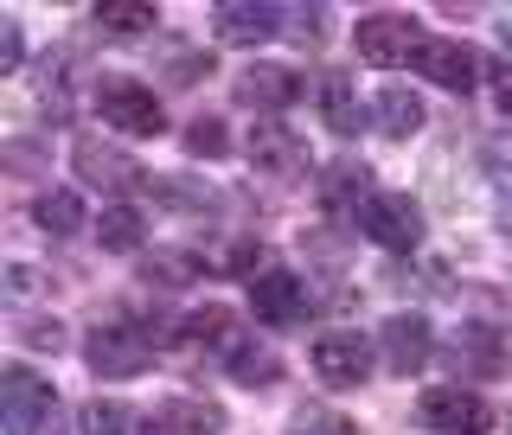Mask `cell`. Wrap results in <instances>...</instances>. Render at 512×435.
Masks as SVG:
<instances>
[{"mask_svg": "<svg viewBox=\"0 0 512 435\" xmlns=\"http://www.w3.org/2000/svg\"><path fill=\"white\" fill-rule=\"evenodd\" d=\"M282 32V13L276 7H250V0H224L212 13V39L218 45H263Z\"/></svg>", "mask_w": 512, "mask_h": 435, "instance_id": "2e32d148", "label": "cell"}, {"mask_svg": "<svg viewBox=\"0 0 512 435\" xmlns=\"http://www.w3.org/2000/svg\"><path fill=\"white\" fill-rule=\"evenodd\" d=\"M96 237H103V250L128 256V250H141V237H148V218H141L135 205H109V212L96 218Z\"/></svg>", "mask_w": 512, "mask_h": 435, "instance_id": "603a6c76", "label": "cell"}, {"mask_svg": "<svg viewBox=\"0 0 512 435\" xmlns=\"http://www.w3.org/2000/svg\"><path fill=\"white\" fill-rule=\"evenodd\" d=\"M199 71H212V58H199L192 45H173V64H167V77H173V84H192Z\"/></svg>", "mask_w": 512, "mask_h": 435, "instance_id": "f546056e", "label": "cell"}, {"mask_svg": "<svg viewBox=\"0 0 512 435\" xmlns=\"http://www.w3.org/2000/svg\"><path fill=\"white\" fill-rule=\"evenodd\" d=\"M410 64L429 77V84H442V90H461V96H468V90H474V77H480V58H474V45H461V39H423Z\"/></svg>", "mask_w": 512, "mask_h": 435, "instance_id": "30bf717a", "label": "cell"}, {"mask_svg": "<svg viewBox=\"0 0 512 435\" xmlns=\"http://www.w3.org/2000/svg\"><path fill=\"white\" fill-rule=\"evenodd\" d=\"M218 429H224V410L212 397H173L154 416V435H218Z\"/></svg>", "mask_w": 512, "mask_h": 435, "instance_id": "ac0fdd59", "label": "cell"}, {"mask_svg": "<svg viewBox=\"0 0 512 435\" xmlns=\"http://www.w3.org/2000/svg\"><path fill=\"white\" fill-rule=\"evenodd\" d=\"M429 352H436V333H429L423 314H391L384 320V365H391V372H404V378L423 372Z\"/></svg>", "mask_w": 512, "mask_h": 435, "instance_id": "5bb4252c", "label": "cell"}, {"mask_svg": "<svg viewBox=\"0 0 512 435\" xmlns=\"http://www.w3.org/2000/svg\"><path fill=\"white\" fill-rule=\"evenodd\" d=\"M352 45H359V58H365V64L391 71V64L416 58V45H423V26H416L410 13H365L359 32H352Z\"/></svg>", "mask_w": 512, "mask_h": 435, "instance_id": "8992f818", "label": "cell"}, {"mask_svg": "<svg viewBox=\"0 0 512 435\" xmlns=\"http://www.w3.org/2000/svg\"><path fill=\"white\" fill-rule=\"evenodd\" d=\"M372 128H378L384 141H410L416 128H423V96L404 90V84H384L372 96Z\"/></svg>", "mask_w": 512, "mask_h": 435, "instance_id": "e0dca14e", "label": "cell"}, {"mask_svg": "<svg viewBox=\"0 0 512 435\" xmlns=\"http://www.w3.org/2000/svg\"><path fill=\"white\" fill-rule=\"evenodd\" d=\"M301 96V71H288V64H263L256 58L244 77H237V103L244 109H263V116H276Z\"/></svg>", "mask_w": 512, "mask_h": 435, "instance_id": "4fadbf2b", "label": "cell"}, {"mask_svg": "<svg viewBox=\"0 0 512 435\" xmlns=\"http://www.w3.org/2000/svg\"><path fill=\"white\" fill-rule=\"evenodd\" d=\"M96 109H103L109 128H122V135H135V141L167 135V109H160V96L148 84H135V77H103V84H96Z\"/></svg>", "mask_w": 512, "mask_h": 435, "instance_id": "3957f363", "label": "cell"}, {"mask_svg": "<svg viewBox=\"0 0 512 435\" xmlns=\"http://www.w3.org/2000/svg\"><path fill=\"white\" fill-rule=\"evenodd\" d=\"M282 32H288V39H301V45H314L320 32H327V20H320V13H282Z\"/></svg>", "mask_w": 512, "mask_h": 435, "instance_id": "1f68e13d", "label": "cell"}, {"mask_svg": "<svg viewBox=\"0 0 512 435\" xmlns=\"http://www.w3.org/2000/svg\"><path fill=\"white\" fill-rule=\"evenodd\" d=\"M32 224H39L45 237H77L84 231V199H77V192H39V199H32Z\"/></svg>", "mask_w": 512, "mask_h": 435, "instance_id": "44dd1931", "label": "cell"}, {"mask_svg": "<svg viewBox=\"0 0 512 435\" xmlns=\"http://www.w3.org/2000/svg\"><path fill=\"white\" fill-rule=\"evenodd\" d=\"M359 231L372 237L378 250L410 256L423 244V212H416V199H404V192H372V205L359 212Z\"/></svg>", "mask_w": 512, "mask_h": 435, "instance_id": "5b68a950", "label": "cell"}, {"mask_svg": "<svg viewBox=\"0 0 512 435\" xmlns=\"http://www.w3.org/2000/svg\"><path fill=\"white\" fill-rule=\"evenodd\" d=\"M487 173H493V192H500V218H506V231H512V154H493Z\"/></svg>", "mask_w": 512, "mask_h": 435, "instance_id": "f1b7e54d", "label": "cell"}, {"mask_svg": "<svg viewBox=\"0 0 512 435\" xmlns=\"http://www.w3.org/2000/svg\"><path fill=\"white\" fill-rule=\"evenodd\" d=\"M365 205H372V173H365L359 160H333V167L320 173V212H333V218H352V224H359Z\"/></svg>", "mask_w": 512, "mask_h": 435, "instance_id": "9a60e30c", "label": "cell"}, {"mask_svg": "<svg viewBox=\"0 0 512 435\" xmlns=\"http://www.w3.org/2000/svg\"><path fill=\"white\" fill-rule=\"evenodd\" d=\"M314 378L327 391H359L372 378V346L359 333H320L314 340Z\"/></svg>", "mask_w": 512, "mask_h": 435, "instance_id": "9c48e42d", "label": "cell"}, {"mask_svg": "<svg viewBox=\"0 0 512 435\" xmlns=\"http://www.w3.org/2000/svg\"><path fill=\"white\" fill-rule=\"evenodd\" d=\"M52 435H84V416H58V429Z\"/></svg>", "mask_w": 512, "mask_h": 435, "instance_id": "e575fe53", "label": "cell"}, {"mask_svg": "<svg viewBox=\"0 0 512 435\" xmlns=\"http://www.w3.org/2000/svg\"><path fill=\"white\" fill-rule=\"evenodd\" d=\"M416 423L436 429V435H487L493 410H487V397L461 391V384H436V391L416 397Z\"/></svg>", "mask_w": 512, "mask_h": 435, "instance_id": "277c9868", "label": "cell"}, {"mask_svg": "<svg viewBox=\"0 0 512 435\" xmlns=\"http://www.w3.org/2000/svg\"><path fill=\"white\" fill-rule=\"evenodd\" d=\"M500 39H506V45H512V13H506V20H500Z\"/></svg>", "mask_w": 512, "mask_h": 435, "instance_id": "d590c367", "label": "cell"}, {"mask_svg": "<svg viewBox=\"0 0 512 435\" xmlns=\"http://www.w3.org/2000/svg\"><path fill=\"white\" fill-rule=\"evenodd\" d=\"M320 109H327V128H333V135H359V122H372L359 109V96H352V77L346 71H327V77H320Z\"/></svg>", "mask_w": 512, "mask_h": 435, "instance_id": "ffe728a7", "label": "cell"}, {"mask_svg": "<svg viewBox=\"0 0 512 435\" xmlns=\"http://www.w3.org/2000/svg\"><path fill=\"white\" fill-rule=\"evenodd\" d=\"M493 103L512 116V64H493Z\"/></svg>", "mask_w": 512, "mask_h": 435, "instance_id": "836d02e7", "label": "cell"}, {"mask_svg": "<svg viewBox=\"0 0 512 435\" xmlns=\"http://www.w3.org/2000/svg\"><path fill=\"white\" fill-rule=\"evenodd\" d=\"M20 340L45 346V352H58V346H64V327H58V320H26V314H20Z\"/></svg>", "mask_w": 512, "mask_h": 435, "instance_id": "4dcf8cb0", "label": "cell"}, {"mask_svg": "<svg viewBox=\"0 0 512 435\" xmlns=\"http://www.w3.org/2000/svg\"><path fill=\"white\" fill-rule=\"evenodd\" d=\"M224 141H231V135H224V122H218V116H205V122H192V128H186V154H199V160H218V154H224Z\"/></svg>", "mask_w": 512, "mask_h": 435, "instance_id": "83f0119b", "label": "cell"}, {"mask_svg": "<svg viewBox=\"0 0 512 435\" xmlns=\"http://www.w3.org/2000/svg\"><path fill=\"white\" fill-rule=\"evenodd\" d=\"M90 20L103 39H141V32H154V7H141V0H103Z\"/></svg>", "mask_w": 512, "mask_h": 435, "instance_id": "7402d4cb", "label": "cell"}, {"mask_svg": "<svg viewBox=\"0 0 512 435\" xmlns=\"http://www.w3.org/2000/svg\"><path fill=\"white\" fill-rule=\"evenodd\" d=\"M218 365H224V372H231L237 384H250V391H263V384H276V378H282V359H276L269 346H256L250 333L237 327V320L224 327V340H218Z\"/></svg>", "mask_w": 512, "mask_h": 435, "instance_id": "7c38bea8", "label": "cell"}, {"mask_svg": "<svg viewBox=\"0 0 512 435\" xmlns=\"http://www.w3.org/2000/svg\"><path fill=\"white\" fill-rule=\"evenodd\" d=\"M20 52H26L20 20H0V71H20Z\"/></svg>", "mask_w": 512, "mask_h": 435, "instance_id": "d6a6232c", "label": "cell"}, {"mask_svg": "<svg viewBox=\"0 0 512 435\" xmlns=\"http://www.w3.org/2000/svg\"><path fill=\"white\" fill-rule=\"evenodd\" d=\"M160 333H148L141 320H103V327L84 340V359L96 378H141L154 365Z\"/></svg>", "mask_w": 512, "mask_h": 435, "instance_id": "6da1fadb", "label": "cell"}, {"mask_svg": "<svg viewBox=\"0 0 512 435\" xmlns=\"http://www.w3.org/2000/svg\"><path fill=\"white\" fill-rule=\"evenodd\" d=\"M71 160H77V180H84V186H103V192H135L141 180H148V173H141V160L122 154V148H109L103 135H77Z\"/></svg>", "mask_w": 512, "mask_h": 435, "instance_id": "ba28073f", "label": "cell"}, {"mask_svg": "<svg viewBox=\"0 0 512 435\" xmlns=\"http://www.w3.org/2000/svg\"><path fill=\"white\" fill-rule=\"evenodd\" d=\"M250 314L263 327H295L308 314V288H301L295 269H269L263 282H250Z\"/></svg>", "mask_w": 512, "mask_h": 435, "instance_id": "8fae6325", "label": "cell"}, {"mask_svg": "<svg viewBox=\"0 0 512 435\" xmlns=\"http://www.w3.org/2000/svg\"><path fill=\"white\" fill-rule=\"evenodd\" d=\"M154 199L173 205V212H212L218 192L205 186V180H154Z\"/></svg>", "mask_w": 512, "mask_h": 435, "instance_id": "d4e9b609", "label": "cell"}, {"mask_svg": "<svg viewBox=\"0 0 512 435\" xmlns=\"http://www.w3.org/2000/svg\"><path fill=\"white\" fill-rule=\"evenodd\" d=\"M84 435H148V416L128 404H84Z\"/></svg>", "mask_w": 512, "mask_h": 435, "instance_id": "cb8c5ba5", "label": "cell"}, {"mask_svg": "<svg viewBox=\"0 0 512 435\" xmlns=\"http://www.w3.org/2000/svg\"><path fill=\"white\" fill-rule=\"evenodd\" d=\"M192 276H205V263L192 250H154L148 256V282H167V288H186Z\"/></svg>", "mask_w": 512, "mask_h": 435, "instance_id": "484cf974", "label": "cell"}, {"mask_svg": "<svg viewBox=\"0 0 512 435\" xmlns=\"http://www.w3.org/2000/svg\"><path fill=\"white\" fill-rule=\"evenodd\" d=\"M250 167L269 173V180H301V173H308V141L282 116H263L250 128Z\"/></svg>", "mask_w": 512, "mask_h": 435, "instance_id": "52a82bcc", "label": "cell"}, {"mask_svg": "<svg viewBox=\"0 0 512 435\" xmlns=\"http://www.w3.org/2000/svg\"><path fill=\"white\" fill-rule=\"evenodd\" d=\"M52 410H58V391L45 372H32V365L0 372V423H7V435H39L52 423Z\"/></svg>", "mask_w": 512, "mask_h": 435, "instance_id": "7a4b0ae2", "label": "cell"}, {"mask_svg": "<svg viewBox=\"0 0 512 435\" xmlns=\"http://www.w3.org/2000/svg\"><path fill=\"white\" fill-rule=\"evenodd\" d=\"M32 103H39L45 122H64V116H71V52H45L39 77H32Z\"/></svg>", "mask_w": 512, "mask_h": 435, "instance_id": "d6986e66", "label": "cell"}, {"mask_svg": "<svg viewBox=\"0 0 512 435\" xmlns=\"http://www.w3.org/2000/svg\"><path fill=\"white\" fill-rule=\"evenodd\" d=\"M288 435H359V429H352V416H340V410H327V404H308V410H295V423H288Z\"/></svg>", "mask_w": 512, "mask_h": 435, "instance_id": "4316f807", "label": "cell"}]
</instances>
